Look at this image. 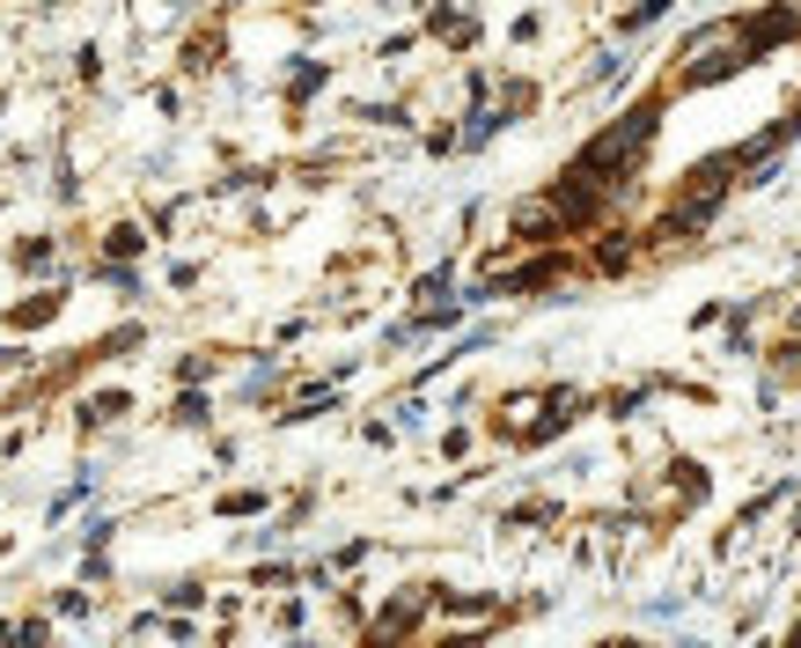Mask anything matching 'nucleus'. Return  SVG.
<instances>
[{"mask_svg":"<svg viewBox=\"0 0 801 648\" xmlns=\"http://www.w3.org/2000/svg\"><path fill=\"white\" fill-rule=\"evenodd\" d=\"M647 141H655V103H640V111H625L610 133H596L588 155H582V177H625V170H640Z\"/></svg>","mask_w":801,"mask_h":648,"instance_id":"1","label":"nucleus"},{"mask_svg":"<svg viewBox=\"0 0 801 648\" xmlns=\"http://www.w3.org/2000/svg\"><path fill=\"white\" fill-rule=\"evenodd\" d=\"M119 413H125V399H119V391H103V399H97V405H89V413H81V421L97 427V421H119Z\"/></svg>","mask_w":801,"mask_h":648,"instance_id":"2","label":"nucleus"},{"mask_svg":"<svg viewBox=\"0 0 801 648\" xmlns=\"http://www.w3.org/2000/svg\"><path fill=\"white\" fill-rule=\"evenodd\" d=\"M52 310H59V302H52V295H45V302H23V310H15V324H45Z\"/></svg>","mask_w":801,"mask_h":648,"instance_id":"3","label":"nucleus"}]
</instances>
